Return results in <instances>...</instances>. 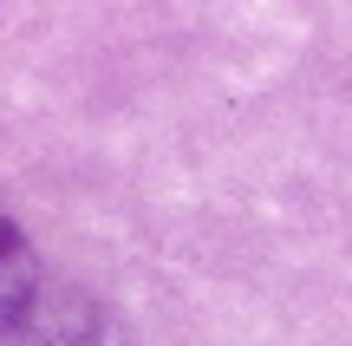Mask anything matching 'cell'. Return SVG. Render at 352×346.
<instances>
[{
    "label": "cell",
    "mask_w": 352,
    "mask_h": 346,
    "mask_svg": "<svg viewBox=\"0 0 352 346\" xmlns=\"http://www.w3.org/2000/svg\"><path fill=\"white\" fill-rule=\"evenodd\" d=\"M0 346H131V340L111 321V307H98L91 294L39 281L33 301L0 327Z\"/></svg>",
    "instance_id": "obj_1"
},
{
    "label": "cell",
    "mask_w": 352,
    "mask_h": 346,
    "mask_svg": "<svg viewBox=\"0 0 352 346\" xmlns=\"http://www.w3.org/2000/svg\"><path fill=\"white\" fill-rule=\"evenodd\" d=\"M33 288H39V261H33V248H26V235L0 216V327L33 301Z\"/></svg>",
    "instance_id": "obj_2"
}]
</instances>
